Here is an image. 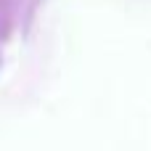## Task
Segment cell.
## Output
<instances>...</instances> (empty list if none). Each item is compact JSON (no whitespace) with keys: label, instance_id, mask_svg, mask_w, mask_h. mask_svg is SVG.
<instances>
[{"label":"cell","instance_id":"1","mask_svg":"<svg viewBox=\"0 0 151 151\" xmlns=\"http://www.w3.org/2000/svg\"><path fill=\"white\" fill-rule=\"evenodd\" d=\"M11 27H13V3L11 0H0V50L11 35Z\"/></svg>","mask_w":151,"mask_h":151}]
</instances>
